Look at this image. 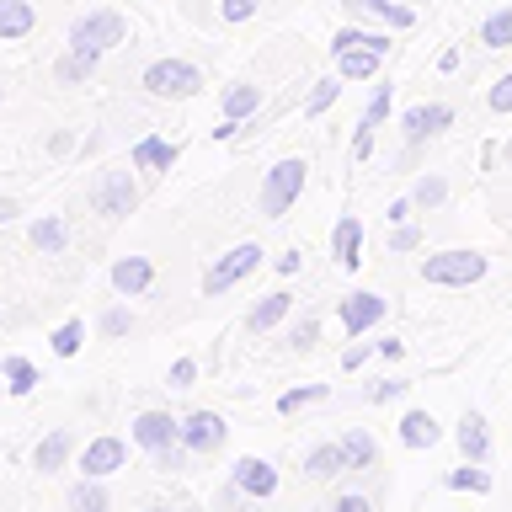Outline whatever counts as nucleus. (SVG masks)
Returning <instances> with one entry per match:
<instances>
[{
	"mask_svg": "<svg viewBox=\"0 0 512 512\" xmlns=\"http://www.w3.org/2000/svg\"><path fill=\"white\" fill-rule=\"evenodd\" d=\"M144 91L160 96V102H187V96L203 91V70L187 59H155L150 70H144Z\"/></svg>",
	"mask_w": 512,
	"mask_h": 512,
	"instance_id": "obj_1",
	"label": "nucleus"
},
{
	"mask_svg": "<svg viewBox=\"0 0 512 512\" xmlns=\"http://www.w3.org/2000/svg\"><path fill=\"white\" fill-rule=\"evenodd\" d=\"M422 278L438 283V288H470L486 278V256L480 251H438V256H422Z\"/></svg>",
	"mask_w": 512,
	"mask_h": 512,
	"instance_id": "obj_2",
	"label": "nucleus"
},
{
	"mask_svg": "<svg viewBox=\"0 0 512 512\" xmlns=\"http://www.w3.org/2000/svg\"><path fill=\"white\" fill-rule=\"evenodd\" d=\"M304 176H310V166L304 160H278V166L267 171V182H262V214L267 219H283L288 208L299 203V192H304Z\"/></svg>",
	"mask_w": 512,
	"mask_h": 512,
	"instance_id": "obj_3",
	"label": "nucleus"
},
{
	"mask_svg": "<svg viewBox=\"0 0 512 512\" xmlns=\"http://www.w3.org/2000/svg\"><path fill=\"white\" fill-rule=\"evenodd\" d=\"M123 38H128V22L118 11H86L70 27V48H75V54H107V48L123 43Z\"/></svg>",
	"mask_w": 512,
	"mask_h": 512,
	"instance_id": "obj_4",
	"label": "nucleus"
},
{
	"mask_svg": "<svg viewBox=\"0 0 512 512\" xmlns=\"http://www.w3.org/2000/svg\"><path fill=\"white\" fill-rule=\"evenodd\" d=\"M251 267H262V246H251V240H246V246L224 251L219 262L203 272V294H224V288H235V283L246 278Z\"/></svg>",
	"mask_w": 512,
	"mask_h": 512,
	"instance_id": "obj_5",
	"label": "nucleus"
},
{
	"mask_svg": "<svg viewBox=\"0 0 512 512\" xmlns=\"http://www.w3.org/2000/svg\"><path fill=\"white\" fill-rule=\"evenodd\" d=\"M134 443L150 448V454H171V448L182 443V422H176L171 411H144L134 422Z\"/></svg>",
	"mask_w": 512,
	"mask_h": 512,
	"instance_id": "obj_6",
	"label": "nucleus"
},
{
	"mask_svg": "<svg viewBox=\"0 0 512 512\" xmlns=\"http://www.w3.org/2000/svg\"><path fill=\"white\" fill-rule=\"evenodd\" d=\"M91 203H96V214H102V219H123L128 208L139 203V187H134V176H128V171H107Z\"/></svg>",
	"mask_w": 512,
	"mask_h": 512,
	"instance_id": "obj_7",
	"label": "nucleus"
},
{
	"mask_svg": "<svg viewBox=\"0 0 512 512\" xmlns=\"http://www.w3.org/2000/svg\"><path fill=\"white\" fill-rule=\"evenodd\" d=\"M224 416L219 411H192L187 422H182V448L187 454H214V448L224 443Z\"/></svg>",
	"mask_w": 512,
	"mask_h": 512,
	"instance_id": "obj_8",
	"label": "nucleus"
},
{
	"mask_svg": "<svg viewBox=\"0 0 512 512\" xmlns=\"http://www.w3.org/2000/svg\"><path fill=\"white\" fill-rule=\"evenodd\" d=\"M379 320H384V299H379V294L358 288V294L342 299V331H347V336H363L368 326H379Z\"/></svg>",
	"mask_w": 512,
	"mask_h": 512,
	"instance_id": "obj_9",
	"label": "nucleus"
},
{
	"mask_svg": "<svg viewBox=\"0 0 512 512\" xmlns=\"http://www.w3.org/2000/svg\"><path fill=\"white\" fill-rule=\"evenodd\" d=\"M123 459H128V443L123 438H91L86 454H80V470H86L91 480H102L112 470H123Z\"/></svg>",
	"mask_w": 512,
	"mask_h": 512,
	"instance_id": "obj_10",
	"label": "nucleus"
},
{
	"mask_svg": "<svg viewBox=\"0 0 512 512\" xmlns=\"http://www.w3.org/2000/svg\"><path fill=\"white\" fill-rule=\"evenodd\" d=\"M235 491L240 496H272L278 491V470H272L267 459H256V454L235 459Z\"/></svg>",
	"mask_w": 512,
	"mask_h": 512,
	"instance_id": "obj_11",
	"label": "nucleus"
},
{
	"mask_svg": "<svg viewBox=\"0 0 512 512\" xmlns=\"http://www.w3.org/2000/svg\"><path fill=\"white\" fill-rule=\"evenodd\" d=\"M150 278H155L150 256H118V262H112V288H118L123 299H139L144 288H150Z\"/></svg>",
	"mask_w": 512,
	"mask_h": 512,
	"instance_id": "obj_12",
	"label": "nucleus"
},
{
	"mask_svg": "<svg viewBox=\"0 0 512 512\" xmlns=\"http://www.w3.org/2000/svg\"><path fill=\"white\" fill-rule=\"evenodd\" d=\"M454 123V112H448L443 102H427V107H411L406 118H400V128H406V139L411 144H422L427 134H438V128H448Z\"/></svg>",
	"mask_w": 512,
	"mask_h": 512,
	"instance_id": "obj_13",
	"label": "nucleus"
},
{
	"mask_svg": "<svg viewBox=\"0 0 512 512\" xmlns=\"http://www.w3.org/2000/svg\"><path fill=\"white\" fill-rule=\"evenodd\" d=\"M70 454H75V438L59 427V432H48V438L32 448V464H38L43 475H54V470H64V459H70Z\"/></svg>",
	"mask_w": 512,
	"mask_h": 512,
	"instance_id": "obj_14",
	"label": "nucleus"
},
{
	"mask_svg": "<svg viewBox=\"0 0 512 512\" xmlns=\"http://www.w3.org/2000/svg\"><path fill=\"white\" fill-rule=\"evenodd\" d=\"M336 70H342V80H374L379 75V54H374V48H363V43L336 48Z\"/></svg>",
	"mask_w": 512,
	"mask_h": 512,
	"instance_id": "obj_15",
	"label": "nucleus"
},
{
	"mask_svg": "<svg viewBox=\"0 0 512 512\" xmlns=\"http://www.w3.org/2000/svg\"><path fill=\"white\" fill-rule=\"evenodd\" d=\"M331 251H336V262H342V267H358L363 262V224L358 219H352V214H342V224H336V230H331Z\"/></svg>",
	"mask_w": 512,
	"mask_h": 512,
	"instance_id": "obj_16",
	"label": "nucleus"
},
{
	"mask_svg": "<svg viewBox=\"0 0 512 512\" xmlns=\"http://www.w3.org/2000/svg\"><path fill=\"white\" fill-rule=\"evenodd\" d=\"M459 454L464 459H486L491 454V438H486V416H480V411H470V416H464V422H459Z\"/></svg>",
	"mask_w": 512,
	"mask_h": 512,
	"instance_id": "obj_17",
	"label": "nucleus"
},
{
	"mask_svg": "<svg viewBox=\"0 0 512 512\" xmlns=\"http://www.w3.org/2000/svg\"><path fill=\"white\" fill-rule=\"evenodd\" d=\"M134 166H139V171H171V166H176V144L155 139V134L139 139V144H134Z\"/></svg>",
	"mask_w": 512,
	"mask_h": 512,
	"instance_id": "obj_18",
	"label": "nucleus"
},
{
	"mask_svg": "<svg viewBox=\"0 0 512 512\" xmlns=\"http://www.w3.org/2000/svg\"><path fill=\"white\" fill-rule=\"evenodd\" d=\"M32 22V0H0V38H27Z\"/></svg>",
	"mask_w": 512,
	"mask_h": 512,
	"instance_id": "obj_19",
	"label": "nucleus"
},
{
	"mask_svg": "<svg viewBox=\"0 0 512 512\" xmlns=\"http://www.w3.org/2000/svg\"><path fill=\"white\" fill-rule=\"evenodd\" d=\"M443 432H438V422H432L427 411H406V422H400V443L406 448H432Z\"/></svg>",
	"mask_w": 512,
	"mask_h": 512,
	"instance_id": "obj_20",
	"label": "nucleus"
},
{
	"mask_svg": "<svg viewBox=\"0 0 512 512\" xmlns=\"http://www.w3.org/2000/svg\"><path fill=\"white\" fill-rule=\"evenodd\" d=\"M288 304H294V294H283V288H278V294H267V299L246 315V326H251V331H272V326L288 315Z\"/></svg>",
	"mask_w": 512,
	"mask_h": 512,
	"instance_id": "obj_21",
	"label": "nucleus"
},
{
	"mask_svg": "<svg viewBox=\"0 0 512 512\" xmlns=\"http://www.w3.org/2000/svg\"><path fill=\"white\" fill-rule=\"evenodd\" d=\"M336 448H342V464H347V470H368V464H374V454H379L368 432H342V443H336Z\"/></svg>",
	"mask_w": 512,
	"mask_h": 512,
	"instance_id": "obj_22",
	"label": "nucleus"
},
{
	"mask_svg": "<svg viewBox=\"0 0 512 512\" xmlns=\"http://www.w3.org/2000/svg\"><path fill=\"white\" fill-rule=\"evenodd\" d=\"M0 379H6L11 395H32V390H38V368H32L27 358H16V352L0 363Z\"/></svg>",
	"mask_w": 512,
	"mask_h": 512,
	"instance_id": "obj_23",
	"label": "nucleus"
},
{
	"mask_svg": "<svg viewBox=\"0 0 512 512\" xmlns=\"http://www.w3.org/2000/svg\"><path fill=\"white\" fill-rule=\"evenodd\" d=\"M336 470H347V464H342V448H336V443L310 448V459H304V475H310V480H331Z\"/></svg>",
	"mask_w": 512,
	"mask_h": 512,
	"instance_id": "obj_24",
	"label": "nucleus"
},
{
	"mask_svg": "<svg viewBox=\"0 0 512 512\" xmlns=\"http://www.w3.org/2000/svg\"><path fill=\"white\" fill-rule=\"evenodd\" d=\"M256 107H262V91H256V86H230V91H224V118H230V123L251 118Z\"/></svg>",
	"mask_w": 512,
	"mask_h": 512,
	"instance_id": "obj_25",
	"label": "nucleus"
},
{
	"mask_svg": "<svg viewBox=\"0 0 512 512\" xmlns=\"http://www.w3.org/2000/svg\"><path fill=\"white\" fill-rule=\"evenodd\" d=\"M32 246H38L43 256H59V251H64V219L43 214L38 224H32Z\"/></svg>",
	"mask_w": 512,
	"mask_h": 512,
	"instance_id": "obj_26",
	"label": "nucleus"
},
{
	"mask_svg": "<svg viewBox=\"0 0 512 512\" xmlns=\"http://www.w3.org/2000/svg\"><path fill=\"white\" fill-rule=\"evenodd\" d=\"M480 43H486V48H507L512 43V6L491 11L486 22H480Z\"/></svg>",
	"mask_w": 512,
	"mask_h": 512,
	"instance_id": "obj_27",
	"label": "nucleus"
},
{
	"mask_svg": "<svg viewBox=\"0 0 512 512\" xmlns=\"http://www.w3.org/2000/svg\"><path fill=\"white\" fill-rule=\"evenodd\" d=\"M326 395H331L326 384H299V390H283V395H278V411L294 416V411H304V406H320Z\"/></svg>",
	"mask_w": 512,
	"mask_h": 512,
	"instance_id": "obj_28",
	"label": "nucleus"
},
{
	"mask_svg": "<svg viewBox=\"0 0 512 512\" xmlns=\"http://www.w3.org/2000/svg\"><path fill=\"white\" fill-rule=\"evenodd\" d=\"M112 502H107V491L102 486H96V480L86 475V480H80V486L70 491V512H107Z\"/></svg>",
	"mask_w": 512,
	"mask_h": 512,
	"instance_id": "obj_29",
	"label": "nucleus"
},
{
	"mask_svg": "<svg viewBox=\"0 0 512 512\" xmlns=\"http://www.w3.org/2000/svg\"><path fill=\"white\" fill-rule=\"evenodd\" d=\"M96 59H102V54H75V48H70V54L59 59V70H54V75L64 80V86H80V80L96 70Z\"/></svg>",
	"mask_w": 512,
	"mask_h": 512,
	"instance_id": "obj_30",
	"label": "nucleus"
},
{
	"mask_svg": "<svg viewBox=\"0 0 512 512\" xmlns=\"http://www.w3.org/2000/svg\"><path fill=\"white\" fill-rule=\"evenodd\" d=\"M48 342H54V352L59 358H75L80 347H86V320H64V326L48 336Z\"/></svg>",
	"mask_w": 512,
	"mask_h": 512,
	"instance_id": "obj_31",
	"label": "nucleus"
},
{
	"mask_svg": "<svg viewBox=\"0 0 512 512\" xmlns=\"http://www.w3.org/2000/svg\"><path fill=\"white\" fill-rule=\"evenodd\" d=\"M352 6L368 11V16H384L390 27H411V22H416V16H411L406 6H390V0H352Z\"/></svg>",
	"mask_w": 512,
	"mask_h": 512,
	"instance_id": "obj_32",
	"label": "nucleus"
},
{
	"mask_svg": "<svg viewBox=\"0 0 512 512\" xmlns=\"http://www.w3.org/2000/svg\"><path fill=\"white\" fill-rule=\"evenodd\" d=\"M448 491H491V475H486V470H480V464L470 459L464 470L448 475Z\"/></svg>",
	"mask_w": 512,
	"mask_h": 512,
	"instance_id": "obj_33",
	"label": "nucleus"
},
{
	"mask_svg": "<svg viewBox=\"0 0 512 512\" xmlns=\"http://www.w3.org/2000/svg\"><path fill=\"white\" fill-rule=\"evenodd\" d=\"M443 198H448V182H443V176H422V182L411 187V203H416V208H438Z\"/></svg>",
	"mask_w": 512,
	"mask_h": 512,
	"instance_id": "obj_34",
	"label": "nucleus"
},
{
	"mask_svg": "<svg viewBox=\"0 0 512 512\" xmlns=\"http://www.w3.org/2000/svg\"><path fill=\"white\" fill-rule=\"evenodd\" d=\"M336 96H342V80H315V91H310V102H304V112H310V118H320V112H326L331 102H336Z\"/></svg>",
	"mask_w": 512,
	"mask_h": 512,
	"instance_id": "obj_35",
	"label": "nucleus"
},
{
	"mask_svg": "<svg viewBox=\"0 0 512 512\" xmlns=\"http://www.w3.org/2000/svg\"><path fill=\"white\" fill-rule=\"evenodd\" d=\"M96 326H102V336H112V342H118V336H128V331H134V315H128L123 304H112V310H107L102 320H96Z\"/></svg>",
	"mask_w": 512,
	"mask_h": 512,
	"instance_id": "obj_36",
	"label": "nucleus"
},
{
	"mask_svg": "<svg viewBox=\"0 0 512 512\" xmlns=\"http://www.w3.org/2000/svg\"><path fill=\"white\" fill-rule=\"evenodd\" d=\"M256 6H262V0H219V16L224 22H251Z\"/></svg>",
	"mask_w": 512,
	"mask_h": 512,
	"instance_id": "obj_37",
	"label": "nucleus"
},
{
	"mask_svg": "<svg viewBox=\"0 0 512 512\" xmlns=\"http://www.w3.org/2000/svg\"><path fill=\"white\" fill-rule=\"evenodd\" d=\"M192 379H198V363H192V358H176L171 374H166V384H176V390H187Z\"/></svg>",
	"mask_w": 512,
	"mask_h": 512,
	"instance_id": "obj_38",
	"label": "nucleus"
},
{
	"mask_svg": "<svg viewBox=\"0 0 512 512\" xmlns=\"http://www.w3.org/2000/svg\"><path fill=\"white\" fill-rule=\"evenodd\" d=\"M486 102H491V112H512V75H502V80H496Z\"/></svg>",
	"mask_w": 512,
	"mask_h": 512,
	"instance_id": "obj_39",
	"label": "nucleus"
},
{
	"mask_svg": "<svg viewBox=\"0 0 512 512\" xmlns=\"http://www.w3.org/2000/svg\"><path fill=\"white\" fill-rule=\"evenodd\" d=\"M406 390H411L406 379H384V384H368V400H400Z\"/></svg>",
	"mask_w": 512,
	"mask_h": 512,
	"instance_id": "obj_40",
	"label": "nucleus"
},
{
	"mask_svg": "<svg viewBox=\"0 0 512 512\" xmlns=\"http://www.w3.org/2000/svg\"><path fill=\"white\" fill-rule=\"evenodd\" d=\"M331 512H374V502L358 496V491H347V496H336V502H331Z\"/></svg>",
	"mask_w": 512,
	"mask_h": 512,
	"instance_id": "obj_41",
	"label": "nucleus"
},
{
	"mask_svg": "<svg viewBox=\"0 0 512 512\" xmlns=\"http://www.w3.org/2000/svg\"><path fill=\"white\" fill-rule=\"evenodd\" d=\"M384 112H390V86H384V91H374V102H368V112H363V123L374 128V123L384 118Z\"/></svg>",
	"mask_w": 512,
	"mask_h": 512,
	"instance_id": "obj_42",
	"label": "nucleus"
},
{
	"mask_svg": "<svg viewBox=\"0 0 512 512\" xmlns=\"http://www.w3.org/2000/svg\"><path fill=\"white\" fill-rule=\"evenodd\" d=\"M368 150H374V128H368V123H358V134H352V155H368Z\"/></svg>",
	"mask_w": 512,
	"mask_h": 512,
	"instance_id": "obj_43",
	"label": "nucleus"
},
{
	"mask_svg": "<svg viewBox=\"0 0 512 512\" xmlns=\"http://www.w3.org/2000/svg\"><path fill=\"white\" fill-rule=\"evenodd\" d=\"M416 240H422V235H416V230H411V224H400V230H395V240H390V246H395V251H411V246H416Z\"/></svg>",
	"mask_w": 512,
	"mask_h": 512,
	"instance_id": "obj_44",
	"label": "nucleus"
},
{
	"mask_svg": "<svg viewBox=\"0 0 512 512\" xmlns=\"http://www.w3.org/2000/svg\"><path fill=\"white\" fill-rule=\"evenodd\" d=\"M294 347H299V352H310V347H315V320H304V326L294 331Z\"/></svg>",
	"mask_w": 512,
	"mask_h": 512,
	"instance_id": "obj_45",
	"label": "nucleus"
},
{
	"mask_svg": "<svg viewBox=\"0 0 512 512\" xmlns=\"http://www.w3.org/2000/svg\"><path fill=\"white\" fill-rule=\"evenodd\" d=\"M299 262H304L299 251H283V256H278V272H283V278H294V272H299Z\"/></svg>",
	"mask_w": 512,
	"mask_h": 512,
	"instance_id": "obj_46",
	"label": "nucleus"
},
{
	"mask_svg": "<svg viewBox=\"0 0 512 512\" xmlns=\"http://www.w3.org/2000/svg\"><path fill=\"white\" fill-rule=\"evenodd\" d=\"M411 208H416V203H411V198H400V203H395V208H390V219H400V224H406V219H411Z\"/></svg>",
	"mask_w": 512,
	"mask_h": 512,
	"instance_id": "obj_47",
	"label": "nucleus"
},
{
	"mask_svg": "<svg viewBox=\"0 0 512 512\" xmlns=\"http://www.w3.org/2000/svg\"><path fill=\"white\" fill-rule=\"evenodd\" d=\"M11 219H16V203H11V198H0V224H11Z\"/></svg>",
	"mask_w": 512,
	"mask_h": 512,
	"instance_id": "obj_48",
	"label": "nucleus"
},
{
	"mask_svg": "<svg viewBox=\"0 0 512 512\" xmlns=\"http://www.w3.org/2000/svg\"><path fill=\"white\" fill-rule=\"evenodd\" d=\"M507 160H512V139H507Z\"/></svg>",
	"mask_w": 512,
	"mask_h": 512,
	"instance_id": "obj_49",
	"label": "nucleus"
},
{
	"mask_svg": "<svg viewBox=\"0 0 512 512\" xmlns=\"http://www.w3.org/2000/svg\"><path fill=\"white\" fill-rule=\"evenodd\" d=\"M150 512H160V507H150Z\"/></svg>",
	"mask_w": 512,
	"mask_h": 512,
	"instance_id": "obj_50",
	"label": "nucleus"
},
{
	"mask_svg": "<svg viewBox=\"0 0 512 512\" xmlns=\"http://www.w3.org/2000/svg\"><path fill=\"white\" fill-rule=\"evenodd\" d=\"M0 96H6V91H0Z\"/></svg>",
	"mask_w": 512,
	"mask_h": 512,
	"instance_id": "obj_51",
	"label": "nucleus"
}]
</instances>
